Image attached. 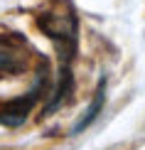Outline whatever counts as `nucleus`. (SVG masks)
I'll use <instances>...</instances> for the list:
<instances>
[{
  "label": "nucleus",
  "mask_w": 145,
  "mask_h": 150,
  "mask_svg": "<svg viewBox=\"0 0 145 150\" xmlns=\"http://www.w3.org/2000/svg\"><path fill=\"white\" fill-rule=\"evenodd\" d=\"M103 89H106V81H101V86H98V91H96V98H93V103L89 106V111H86V116L81 118V121L76 123V126H74V130H71L74 135H76V133H81V130H84L86 126H91V123L96 121L98 111L103 108Z\"/></svg>",
  "instance_id": "f257e3e1"
}]
</instances>
